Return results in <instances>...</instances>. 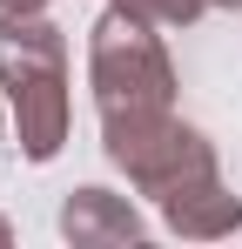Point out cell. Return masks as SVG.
<instances>
[{
    "label": "cell",
    "mask_w": 242,
    "mask_h": 249,
    "mask_svg": "<svg viewBox=\"0 0 242 249\" xmlns=\"http://www.w3.org/2000/svg\"><path fill=\"white\" fill-rule=\"evenodd\" d=\"M61 236L74 249H135L148 243V215L115 196V189H68V202H61Z\"/></svg>",
    "instance_id": "obj_4"
},
{
    "label": "cell",
    "mask_w": 242,
    "mask_h": 249,
    "mask_svg": "<svg viewBox=\"0 0 242 249\" xmlns=\"http://www.w3.org/2000/svg\"><path fill=\"white\" fill-rule=\"evenodd\" d=\"M54 0H0V14H47Z\"/></svg>",
    "instance_id": "obj_7"
},
{
    "label": "cell",
    "mask_w": 242,
    "mask_h": 249,
    "mask_svg": "<svg viewBox=\"0 0 242 249\" xmlns=\"http://www.w3.org/2000/svg\"><path fill=\"white\" fill-rule=\"evenodd\" d=\"M0 101L14 115L27 162H54L68 148V128H74L68 34L47 14H0Z\"/></svg>",
    "instance_id": "obj_1"
},
{
    "label": "cell",
    "mask_w": 242,
    "mask_h": 249,
    "mask_svg": "<svg viewBox=\"0 0 242 249\" xmlns=\"http://www.w3.org/2000/svg\"><path fill=\"white\" fill-rule=\"evenodd\" d=\"M7 243H14V222H7V215H0V249H7Z\"/></svg>",
    "instance_id": "obj_9"
},
{
    "label": "cell",
    "mask_w": 242,
    "mask_h": 249,
    "mask_svg": "<svg viewBox=\"0 0 242 249\" xmlns=\"http://www.w3.org/2000/svg\"><path fill=\"white\" fill-rule=\"evenodd\" d=\"M161 222H168V236H182V243H222V236L242 229V196L229 182H202V189L168 196V202H161Z\"/></svg>",
    "instance_id": "obj_5"
},
{
    "label": "cell",
    "mask_w": 242,
    "mask_h": 249,
    "mask_svg": "<svg viewBox=\"0 0 242 249\" xmlns=\"http://www.w3.org/2000/svg\"><path fill=\"white\" fill-rule=\"evenodd\" d=\"M208 14H242V0H208Z\"/></svg>",
    "instance_id": "obj_8"
},
{
    "label": "cell",
    "mask_w": 242,
    "mask_h": 249,
    "mask_svg": "<svg viewBox=\"0 0 242 249\" xmlns=\"http://www.w3.org/2000/svg\"><path fill=\"white\" fill-rule=\"evenodd\" d=\"M115 7H135V14H148L155 27H195L202 14H208V0H115Z\"/></svg>",
    "instance_id": "obj_6"
},
{
    "label": "cell",
    "mask_w": 242,
    "mask_h": 249,
    "mask_svg": "<svg viewBox=\"0 0 242 249\" xmlns=\"http://www.w3.org/2000/svg\"><path fill=\"white\" fill-rule=\"evenodd\" d=\"M101 155L128 175L135 196H148L155 209L168 202V196H182V189L222 182L215 142H208L195 122H182L175 108H168V115H141V122H101Z\"/></svg>",
    "instance_id": "obj_3"
},
{
    "label": "cell",
    "mask_w": 242,
    "mask_h": 249,
    "mask_svg": "<svg viewBox=\"0 0 242 249\" xmlns=\"http://www.w3.org/2000/svg\"><path fill=\"white\" fill-rule=\"evenodd\" d=\"M87 88H94V115L101 122H141L175 108V61L168 41L148 14L135 7H101V20L87 27Z\"/></svg>",
    "instance_id": "obj_2"
}]
</instances>
